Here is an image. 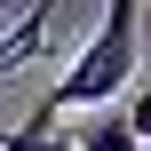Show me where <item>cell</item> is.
Here are the masks:
<instances>
[{"instance_id": "6da1fadb", "label": "cell", "mask_w": 151, "mask_h": 151, "mask_svg": "<svg viewBox=\"0 0 151 151\" xmlns=\"http://www.w3.org/2000/svg\"><path fill=\"white\" fill-rule=\"evenodd\" d=\"M135 40H143V0H104V24L88 32V48L72 56V72L40 96L56 119L64 111H104L127 80H135Z\"/></svg>"}, {"instance_id": "7a4b0ae2", "label": "cell", "mask_w": 151, "mask_h": 151, "mask_svg": "<svg viewBox=\"0 0 151 151\" xmlns=\"http://www.w3.org/2000/svg\"><path fill=\"white\" fill-rule=\"evenodd\" d=\"M72 151H143V143L127 135L119 111H96V119H80V143H72Z\"/></svg>"}, {"instance_id": "3957f363", "label": "cell", "mask_w": 151, "mask_h": 151, "mask_svg": "<svg viewBox=\"0 0 151 151\" xmlns=\"http://www.w3.org/2000/svg\"><path fill=\"white\" fill-rule=\"evenodd\" d=\"M48 135H56V111H48V104H32V111H24L8 135H0V151H40Z\"/></svg>"}, {"instance_id": "277c9868", "label": "cell", "mask_w": 151, "mask_h": 151, "mask_svg": "<svg viewBox=\"0 0 151 151\" xmlns=\"http://www.w3.org/2000/svg\"><path fill=\"white\" fill-rule=\"evenodd\" d=\"M119 119H127V135H135V143H151V88L127 96V111H119Z\"/></svg>"}, {"instance_id": "5b68a950", "label": "cell", "mask_w": 151, "mask_h": 151, "mask_svg": "<svg viewBox=\"0 0 151 151\" xmlns=\"http://www.w3.org/2000/svg\"><path fill=\"white\" fill-rule=\"evenodd\" d=\"M40 151H72V143H64V135H48V143H40Z\"/></svg>"}, {"instance_id": "8992f818", "label": "cell", "mask_w": 151, "mask_h": 151, "mask_svg": "<svg viewBox=\"0 0 151 151\" xmlns=\"http://www.w3.org/2000/svg\"><path fill=\"white\" fill-rule=\"evenodd\" d=\"M143 151H151V143H143Z\"/></svg>"}]
</instances>
